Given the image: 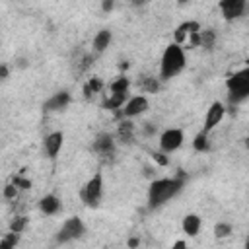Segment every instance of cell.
Instances as JSON below:
<instances>
[{
    "label": "cell",
    "instance_id": "6da1fadb",
    "mask_svg": "<svg viewBox=\"0 0 249 249\" xmlns=\"http://www.w3.org/2000/svg\"><path fill=\"white\" fill-rule=\"evenodd\" d=\"M185 185V175L179 171L175 177H163V179H154L150 189H148V206L150 208H160L163 206L169 198H173L181 187Z\"/></svg>",
    "mask_w": 249,
    "mask_h": 249
},
{
    "label": "cell",
    "instance_id": "7a4b0ae2",
    "mask_svg": "<svg viewBox=\"0 0 249 249\" xmlns=\"http://www.w3.org/2000/svg\"><path fill=\"white\" fill-rule=\"evenodd\" d=\"M185 51L179 43H171L165 47L163 54H161V62H160V78L161 80H171L175 78L183 68H185Z\"/></svg>",
    "mask_w": 249,
    "mask_h": 249
},
{
    "label": "cell",
    "instance_id": "3957f363",
    "mask_svg": "<svg viewBox=\"0 0 249 249\" xmlns=\"http://www.w3.org/2000/svg\"><path fill=\"white\" fill-rule=\"evenodd\" d=\"M226 88H228V99L231 105H237L243 99H247L249 97V66L233 72L226 80Z\"/></svg>",
    "mask_w": 249,
    "mask_h": 249
},
{
    "label": "cell",
    "instance_id": "277c9868",
    "mask_svg": "<svg viewBox=\"0 0 249 249\" xmlns=\"http://www.w3.org/2000/svg\"><path fill=\"white\" fill-rule=\"evenodd\" d=\"M101 195H103V175H101V171H97V173L86 183V187L82 189L80 196H82V200H84L88 206H97L99 200H101Z\"/></svg>",
    "mask_w": 249,
    "mask_h": 249
},
{
    "label": "cell",
    "instance_id": "5b68a950",
    "mask_svg": "<svg viewBox=\"0 0 249 249\" xmlns=\"http://www.w3.org/2000/svg\"><path fill=\"white\" fill-rule=\"evenodd\" d=\"M84 231H86L84 222H82L78 216H72V218H68V220L62 224V228H60V231H58V235H56V241H58V243H68V241H72V239L82 237Z\"/></svg>",
    "mask_w": 249,
    "mask_h": 249
},
{
    "label": "cell",
    "instance_id": "8992f818",
    "mask_svg": "<svg viewBox=\"0 0 249 249\" xmlns=\"http://www.w3.org/2000/svg\"><path fill=\"white\" fill-rule=\"evenodd\" d=\"M183 140H185V136H183V130L181 128H167L160 136V148H161V152L171 154V152H175V150L181 148Z\"/></svg>",
    "mask_w": 249,
    "mask_h": 249
},
{
    "label": "cell",
    "instance_id": "52a82bcc",
    "mask_svg": "<svg viewBox=\"0 0 249 249\" xmlns=\"http://www.w3.org/2000/svg\"><path fill=\"white\" fill-rule=\"evenodd\" d=\"M146 109H148V99H146L144 95H134V97H128L126 103L121 107L119 117H123V119L126 117V119H130V117L142 115Z\"/></svg>",
    "mask_w": 249,
    "mask_h": 249
},
{
    "label": "cell",
    "instance_id": "ba28073f",
    "mask_svg": "<svg viewBox=\"0 0 249 249\" xmlns=\"http://www.w3.org/2000/svg\"><path fill=\"white\" fill-rule=\"evenodd\" d=\"M218 6H220V12H222L224 19L231 21V19H237L245 12L247 0H220Z\"/></svg>",
    "mask_w": 249,
    "mask_h": 249
},
{
    "label": "cell",
    "instance_id": "9c48e42d",
    "mask_svg": "<svg viewBox=\"0 0 249 249\" xmlns=\"http://www.w3.org/2000/svg\"><path fill=\"white\" fill-rule=\"evenodd\" d=\"M224 115H226V107H224L220 101H214V103L208 107V111H206L202 130H204V132H210L212 128H216V124H220V123H222Z\"/></svg>",
    "mask_w": 249,
    "mask_h": 249
},
{
    "label": "cell",
    "instance_id": "30bf717a",
    "mask_svg": "<svg viewBox=\"0 0 249 249\" xmlns=\"http://www.w3.org/2000/svg\"><path fill=\"white\" fill-rule=\"evenodd\" d=\"M62 142H64V134L62 132H51V134H47V138H45V142H43V148H45V154L51 158V160H54L56 156H58V152H60V148H62Z\"/></svg>",
    "mask_w": 249,
    "mask_h": 249
},
{
    "label": "cell",
    "instance_id": "8fae6325",
    "mask_svg": "<svg viewBox=\"0 0 249 249\" xmlns=\"http://www.w3.org/2000/svg\"><path fill=\"white\" fill-rule=\"evenodd\" d=\"M93 152H97L99 156H111L115 152V140L111 134L103 132L93 140Z\"/></svg>",
    "mask_w": 249,
    "mask_h": 249
},
{
    "label": "cell",
    "instance_id": "7c38bea8",
    "mask_svg": "<svg viewBox=\"0 0 249 249\" xmlns=\"http://www.w3.org/2000/svg\"><path fill=\"white\" fill-rule=\"evenodd\" d=\"M68 103H70V93H68V91H58V93H54L53 97L47 99V103H45V111H47V113L62 111V109H66Z\"/></svg>",
    "mask_w": 249,
    "mask_h": 249
},
{
    "label": "cell",
    "instance_id": "4fadbf2b",
    "mask_svg": "<svg viewBox=\"0 0 249 249\" xmlns=\"http://www.w3.org/2000/svg\"><path fill=\"white\" fill-rule=\"evenodd\" d=\"M195 31H200V25H198V21H185V23H181L177 29H175V43H179V45H183V43H187V39L191 37V33H195Z\"/></svg>",
    "mask_w": 249,
    "mask_h": 249
},
{
    "label": "cell",
    "instance_id": "5bb4252c",
    "mask_svg": "<svg viewBox=\"0 0 249 249\" xmlns=\"http://www.w3.org/2000/svg\"><path fill=\"white\" fill-rule=\"evenodd\" d=\"M39 208H41V212H43V214L53 216V214H56V212L60 210V200H58V196H56V195H47V196H43V198H41Z\"/></svg>",
    "mask_w": 249,
    "mask_h": 249
},
{
    "label": "cell",
    "instance_id": "9a60e30c",
    "mask_svg": "<svg viewBox=\"0 0 249 249\" xmlns=\"http://www.w3.org/2000/svg\"><path fill=\"white\" fill-rule=\"evenodd\" d=\"M111 39H113V33H111L109 29H101V31H97V35L93 37V51H95L97 54L103 53V51L109 47Z\"/></svg>",
    "mask_w": 249,
    "mask_h": 249
},
{
    "label": "cell",
    "instance_id": "2e32d148",
    "mask_svg": "<svg viewBox=\"0 0 249 249\" xmlns=\"http://www.w3.org/2000/svg\"><path fill=\"white\" fill-rule=\"evenodd\" d=\"M200 218L196 216V214H187L185 218H183V231L187 233V235H191V237H195L196 233H198V230H200Z\"/></svg>",
    "mask_w": 249,
    "mask_h": 249
},
{
    "label": "cell",
    "instance_id": "e0dca14e",
    "mask_svg": "<svg viewBox=\"0 0 249 249\" xmlns=\"http://www.w3.org/2000/svg\"><path fill=\"white\" fill-rule=\"evenodd\" d=\"M128 99V91L126 93H109V97L103 101V109H121Z\"/></svg>",
    "mask_w": 249,
    "mask_h": 249
},
{
    "label": "cell",
    "instance_id": "ac0fdd59",
    "mask_svg": "<svg viewBox=\"0 0 249 249\" xmlns=\"http://www.w3.org/2000/svg\"><path fill=\"white\" fill-rule=\"evenodd\" d=\"M117 136L121 142H132V136H134V124L130 121H121L119 123V128H117Z\"/></svg>",
    "mask_w": 249,
    "mask_h": 249
},
{
    "label": "cell",
    "instance_id": "d6986e66",
    "mask_svg": "<svg viewBox=\"0 0 249 249\" xmlns=\"http://www.w3.org/2000/svg\"><path fill=\"white\" fill-rule=\"evenodd\" d=\"M101 89H103V82H101L97 76H93V78H89L88 84L84 86V95H86V97H91V93H99Z\"/></svg>",
    "mask_w": 249,
    "mask_h": 249
},
{
    "label": "cell",
    "instance_id": "ffe728a7",
    "mask_svg": "<svg viewBox=\"0 0 249 249\" xmlns=\"http://www.w3.org/2000/svg\"><path fill=\"white\" fill-rule=\"evenodd\" d=\"M128 86H130L128 78L126 76H119L115 82L109 84V89H111V93H126L128 91Z\"/></svg>",
    "mask_w": 249,
    "mask_h": 249
},
{
    "label": "cell",
    "instance_id": "44dd1931",
    "mask_svg": "<svg viewBox=\"0 0 249 249\" xmlns=\"http://www.w3.org/2000/svg\"><path fill=\"white\" fill-rule=\"evenodd\" d=\"M214 43H216V33H214V29H200V47L212 49Z\"/></svg>",
    "mask_w": 249,
    "mask_h": 249
},
{
    "label": "cell",
    "instance_id": "7402d4cb",
    "mask_svg": "<svg viewBox=\"0 0 249 249\" xmlns=\"http://www.w3.org/2000/svg\"><path fill=\"white\" fill-rule=\"evenodd\" d=\"M193 146H195V150H196V152H206V150H208V132L200 130V132L195 136Z\"/></svg>",
    "mask_w": 249,
    "mask_h": 249
},
{
    "label": "cell",
    "instance_id": "603a6c76",
    "mask_svg": "<svg viewBox=\"0 0 249 249\" xmlns=\"http://www.w3.org/2000/svg\"><path fill=\"white\" fill-rule=\"evenodd\" d=\"M18 241H19V233H18V231H10V233H6V237L0 241V247H2V249H10V247H16Z\"/></svg>",
    "mask_w": 249,
    "mask_h": 249
},
{
    "label": "cell",
    "instance_id": "cb8c5ba5",
    "mask_svg": "<svg viewBox=\"0 0 249 249\" xmlns=\"http://www.w3.org/2000/svg\"><path fill=\"white\" fill-rule=\"evenodd\" d=\"M25 226H27V218H25V216H16V218L10 222V231L21 233V231L25 230Z\"/></svg>",
    "mask_w": 249,
    "mask_h": 249
},
{
    "label": "cell",
    "instance_id": "d4e9b609",
    "mask_svg": "<svg viewBox=\"0 0 249 249\" xmlns=\"http://www.w3.org/2000/svg\"><path fill=\"white\" fill-rule=\"evenodd\" d=\"M230 233H231V226L230 224H226V222L216 224V228H214V235L216 237H228Z\"/></svg>",
    "mask_w": 249,
    "mask_h": 249
},
{
    "label": "cell",
    "instance_id": "484cf974",
    "mask_svg": "<svg viewBox=\"0 0 249 249\" xmlns=\"http://www.w3.org/2000/svg\"><path fill=\"white\" fill-rule=\"evenodd\" d=\"M142 88H144L146 91H150V93H156L158 88H160V84H158L156 78H144V80H142Z\"/></svg>",
    "mask_w": 249,
    "mask_h": 249
},
{
    "label": "cell",
    "instance_id": "4316f807",
    "mask_svg": "<svg viewBox=\"0 0 249 249\" xmlns=\"http://www.w3.org/2000/svg\"><path fill=\"white\" fill-rule=\"evenodd\" d=\"M18 185L16 183H10V185H6L4 187V198H8V200H14L16 196H18Z\"/></svg>",
    "mask_w": 249,
    "mask_h": 249
},
{
    "label": "cell",
    "instance_id": "83f0119b",
    "mask_svg": "<svg viewBox=\"0 0 249 249\" xmlns=\"http://www.w3.org/2000/svg\"><path fill=\"white\" fill-rule=\"evenodd\" d=\"M154 161L160 163L161 167H165V165L169 163V160L165 158V152H154Z\"/></svg>",
    "mask_w": 249,
    "mask_h": 249
},
{
    "label": "cell",
    "instance_id": "f1b7e54d",
    "mask_svg": "<svg viewBox=\"0 0 249 249\" xmlns=\"http://www.w3.org/2000/svg\"><path fill=\"white\" fill-rule=\"evenodd\" d=\"M14 183L19 187V189H27V187H31V181L29 179H23V177H14Z\"/></svg>",
    "mask_w": 249,
    "mask_h": 249
},
{
    "label": "cell",
    "instance_id": "f546056e",
    "mask_svg": "<svg viewBox=\"0 0 249 249\" xmlns=\"http://www.w3.org/2000/svg\"><path fill=\"white\" fill-rule=\"evenodd\" d=\"M113 4H115V0H103V12H111L113 10Z\"/></svg>",
    "mask_w": 249,
    "mask_h": 249
},
{
    "label": "cell",
    "instance_id": "4dcf8cb0",
    "mask_svg": "<svg viewBox=\"0 0 249 249\" xmlns=\"http://www.w3.org/2000/svg\"><path fill=\"white\" fill-rule=\"evenodd\" d=\"M146 2H148V0H130V4H132V6H144Z\"/></svg>",
    "mask_w": 249,
    "mask_h": 249
},
{
    "label": "cell",
    "instance_id": "1f68e13d",
    "mask_svg": "<svg viewBox=\"0 0 249 249\" xmlns=\"http://www.w3.org/2000/svg\"><path fill=\"white\" fill-rule=\"evenodd\" d=\"M138 243H140V241H138L136 237H132V239H128V245H130V247H136Z\"/></svg>",
    "mask_w": 249,
    "mask_h": 249
},
{
    "label": "cell",
    "instance_id": "d6a6232c",
    "mask_svg": "<svg viewBox=\"0 0 249 249\" xmlns=\"http://www.w3.org/2000/svg\"><path fill=\"white\" fill-rule=\"evenodd\" d=\"M0 74H2V78H6V76H8V68H6V66H2V70H0Z\"/></svg>",
    "mask_w": 249,
    "mask_h": 249
},
{
    "label": "cell",
    "instance_id": "836d02e7",
    "mask_svg": "<svg viewBox=\"0 0 249 249\" xmlns=\"http://www.w3.org/2000/svg\"><path fill=\"white\" fill-rule=\"evenodd\" d=\"M185 245H187L185 241H177V243H175V247H185Z\"/></svg>",
    "mask_w": 249,
    "mask_h": 249
},
{
    "label": "cell",
    "instance_id": "e575fe53",
    "mask_svg": "<svg viewBox=\"0 0 249 249\" xmlns=\"http://www.w3.org/2000/svg\"><path fill=\"white\" fill-rule=\"evenodd\" d=\"M245 247L249 249V235H247V239H245Z\"/></svg>",
    "mask_w": 249,
    "mask_h": 249
},
{
    "label": "cell",
    "instance_id": "d590c367",
    "mask_svg": "<svg viewBox=\"0 0 249 249\" xmlns=\"http://www.w3.org/2000/svg\"><path fill=\"white\" fill-rule=\"evenodd\" d=\"M245 146H247V148H249V136H247V138H245Z\"/></svg>",
    "mask_w": 249,
    "mask_h": 249
},
{
    "label": "cell",
    "instance_id": "8d00e7d4",
    "mask_svg": "<svg viewBox=\"0 0 249 249\" xmlns=\"http://www.w3.org/2000/svg\"><path fill=\"white\" fill-rule=\"evenodd\" d=\"M179 2H181V4H185V2H189V0H179Z\"/></svg>",
    "mask_w": 249,
    "mask_h": 249
}]
</instances>
